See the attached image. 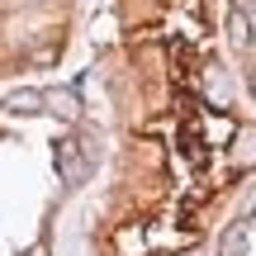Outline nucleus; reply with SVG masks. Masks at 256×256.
<instances>
[{
    "label": "nucleus",
    "instance_id": "0eeeda50",
    "mask_svg": "<svg viewBox=\"0 0 256 256\" xmlns=\"http://www.w3.org/2000/svg\"><path fill=\"white\" fill-rule=\"evenodd\" d=\"M24 256H52V252H48V242H34V247H28Z\"/></svg>",
    "mask_w": 256,
    "mask_h": 256
},
{
    "label": "nucleus",
    "instance_id": "39448f33",
    "mask_svg": "<svg viewBox=\"0 0 256 256\" xmlns=\"http://www.w3.org/2000/svg\"><path fill=\"white\" fill-rule=\"evenodd\" d=\"M10 114H43V90H14L5 100Z\"/></svg>",
    "mask_w": 256,
    "mask_h": 256
},
{
    "label": "nucleus",
    "instance_id": "f03ea898",
    "mask_svg": "<svg viewBox=\"0 0 256 256\" xmlns=\"http://www.w3.org/2000/svg\"><path fill=\"white\" fill-rule=\"evenodd\" d=\"M43 114H57V119L76 124V119H81V95H76V90H62V86H52V90H43Z\"/></svg>",
    "mask_w": 256,
    "mask_h": 256
},
{
    "label": "nucleus",
    "instance_id": "423d86ee",
    "mask_svg": "<svg viewBox=\"0 0 256 256\" xmlns=\"http://www.w3.org/2000/svg\"><path fill=\"white\" fill-rule=\"evenodd\" d=\"M232 156H238L242 166H256V128L238 133V147H232Z\"/></svg>",
    "mask_w": 256,
    "mask_h": 256
},
{
    "label": "nucleus",
    "instance_id": "20e7f679",
    "mask_svg": "<svg viewBox=\"0 0 256 256\" xmlns=\"http://www.w3.org/2000/svg\"><path fill=\"white\" fill-rule=\"evenodd\" d=\"M228 43L238 48V52H247V43H252V19H247V10H232V19H228Z\"/></svg>",
    "mask_w": 256,
    "mask_h": 256
},
{
    "label": "nucleus",
    "instance_id": "9d476101",
    "mask_svg": "<svg viewBox=\"0 0 256 256\" xmlns=\"http://www.w3.org/2000/svg\"><path fill=\"white\" fill-rule=\"evenodd\" d=\"M190 256H200V252H190Z\"/></svg>",
    "mask_w": 256,
    "mask_h": 256
},
{
    "label": "nucleus",
    "instance_id": "6e6552de",
    "mask_svg": "<svg viewBox=\"0 0 256 256\" xmlns=\"http://www.w3.org/2000/svg\"><path fill=\"white\" fill-rule=\"evenodd\" d=\"M252 95H256V72H252Z\"/></svg>",
    "mask_w": 256,
    "mask_h": 256
},
{
    "label": "nucleus",
    "instance_id": "1a4fd4ad",
    "mask_svg": "<svg viewBox=\"0 0 256 256\" xmlns=\"http://www.w3.org/2000/svg\"><path fill=\"white\" fill-rule=\"evenodd\" d=\"M238 10H247V0H238Z\"/></svg>",
    "mask_w": 256,
    "mask_h": 256
},
{
    "label": "nucleus",
    "instance_id": "7ed1b4c3",
    "mask_svg": "<svg viewBox=\"0 0 256 256\" xmlns=\"http://www.w3.org/2000/svg\"><path fill=\"white\" fill-rule=\"evenodd\" d=\"M247 247H252V223L247 218L228 223V232L218 238V256H247Z\"/></svg>",
    "mask_w": 256,
    "mask_h": 256
},
{
    "label": "nucleus",
    "instance_id": "f257e3e1",
    "mask_svg": "<svg viewBox=\"0 0 256 256\" xmlns=\"http://www.w3.org/2000/svg\"><path fill=\"white\" fill-rule=\"evenodd\" d=\"M90 171H95V156L86 152V142L81 138H62L57 142V176H62V185L66 190H81L90 180Z\"/></svg>",
    "mask_w": 256,
    "mask_h": 256
}]
</instances>
